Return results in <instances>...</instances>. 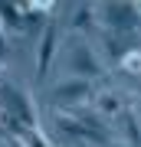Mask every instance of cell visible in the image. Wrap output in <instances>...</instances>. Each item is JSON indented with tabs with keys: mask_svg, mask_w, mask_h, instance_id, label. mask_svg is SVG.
<instances>
[{
	"mask_svg": "<svg viewBox=\"0 0 141 147\" xmlns=\"http://www.w3.org/2000/svg\"><path fill=\"white\" fill-rule=\"evenodd\" d=\"M99 23H102V30H112V33H131L141 23L138 0H102Z\"/></svg>",
	"mask_w": 141,
	"mask_h": 147,
	"instance_id": "obj_1",
	"label": "cell"
},
{
	"mask_svg": "<svg viewBox=\"0 0 141 147\" xmlns=\"http://www.w3.org/2000/svg\"><path fill=\"white\" fill-rule=\"evenodd\" d=\"M95 98V88H92V79H82V75H72V79L59 82L52 88V105L56 108H76V105H92Z\"/></svg>",
	"mask_w": 141,
	"mask_h": 147,
	"instance_id": "obj_2",
	"label": "cell"
},
{
	"mask_svg": "<svg viewBox=\"0 0 141 147\" xmlns=\"http://www.w3.org/2000/svg\"><path fill=\"white\" fill-rule=\"evenodd\" d=\"M52 124H56V131L59 134H66L69 141H89V144H102V147H108L112 141L105 134H99V131H92L89 124H82L76 115H69V111H59L56 108V115H52Z\"/></svg>",
	"mask_w": 141,
	"mask_h": 147,
	"instance_id": "obj_3",
	"label": "cell"
},
{
	"mask_svg": "<svg viewBox=\"0 0 141 147\" xmlns=\"http://www.w3.org/2000/svg\"><path fill=\"white\" fill-rule=\"evenodd\" d=\"M0 108H7L13 118H20L23 124H40L36 111H33V101L26 98L23 92H16L10 82H0Z\"/></svg>",
	"mask_w": 141,
	"mask_h": 147,
	"instance_id": "obj_4",
	"label": "cell"
},
{
	"mask_svg": "<svg viewBox=\"0 0 141 147\" xmlns=\"http://www.w3.org/2000/svg\"><path fill=\"white\" fill-rule=\"evenodd\" d=\"M69 56H72V59H69V72H72V75H82V79H99L102 69H105L102 59L95 56L85 42H76V46L69 49Z\"/></svg>",
	"mask_w": 141,
	"mask_h": 147,
	"instance_id": "obj_5",
	"label": "cell"
},
{
	"mask_svg": "<svg viewBox=\"0 0 141 147\" xmlns=\"http://www.w3.org/2000/svg\"><path fill=\"white\" fill-rule=\"evenodd\" d=\"M56 42H59V30H56V23H46V30H43V36H40V49H36V79H46V69L52 65Z\"/></svg>",
	"mask_w": 141,
	"mask_h": 147,
	"instance_id": "obj_6",
	"label": "cell"
},
{
	"mask_svg": "<svg viewBox=\"0 0 141 147\" xmlns=\"http://www.w3.org/2000/svg\"><path fill=\"white\" fill-rule=\"evenodd\" d=\"M92 105L99 108V115H102V118H118L121 111L128 108V98H125L118 88H102V92H95Z\"/></svg>",
	"mask_w": 141,
	"mask_h": 147,
	"instance_id": "obj_7",
	"label": "cell"
},
{
	"mask_svg": "<svg viewBox=\"0 0 141 147\" xmlns=\"http://www.w3.org/2000/svg\"><path fill=\"white\" fill-rule=\"evenodd\" d=\"M69 30L79 33V36H89V33L99 30V10H95L92 3H79L76 13L69 16Z\"/></svg>",
	"mask_w": 141,
	"mask_h": 147,
	"instance_id": "obj_8",
	"label": "cell"
},
{
	"mask_svg": "<svg viewBox=\"0 0 141 147\" xmlns=\"http://www.w3.org/2000/svg\"><path fill=\"white\" fill-rule=\"evenodd\" d=\"M115 121H118V134L125 137L131 147H141V118L135 115V111H131V108H125Z\"/></svg>",
	"mask_w": 141,
	"mask_h": 147,
	"instance_id": "obj_9",
	"label": "cell"
},
{
	"mask_svg": "<svg viewBox=\"0 0 141 147\" xmlns=\"http://www.w3.org/2000/svg\"><path fill=\"white\" fill-rule=\"evenodd\" d=\"M23 10L16 7V0H0V26H3L7 33H20L23 26Z\"/></svg>",
	"mask_w": 141,
	"mask_h": 147,
	"instance_id": "obj_10",
	"label": "cell"
},
{
	"mask_svg": "<svg viewBox=\"0 0 141 147\" xmlns=\"http://www.w3.org/2000/svg\"><path fill=\"white\" fill-rule=\"evenodd\" d=\"M121 69H125L128 75H141V49H125V56H121Z\"/></svg>",
	"mask_w": 141,
	"mask_h": 147,
	"instance_id": "obj_11",
	"label": "cell"
},
{
	"mask_svg": "<svg viewBox=\"0 0 141 147\" xmlns=\"http://www.w3.org/2000/svg\"><path fill=\"white\" fill-rule=\"evenodd\" d=\"M26 3H30V10L46 13V10H52V7H56V0H26Z\"/></svg>",
	"mask_w": 141,
	"mask_h": 147,
	"instance_id": "obj_12",
	"label": "cell"
},
{
	"mask_svg": "<svg viewBox=\"0 0 141 147\" xmlns=\"http://www.w3.org/2000/svg\"><path fill=\"white\" fill-rule=\"evenodd\" d=\"M3 56H7V30L0 26V59H3Z\"/></svg>",
	"mask_w": 141,
	"mask_h": 147,
	"instance_id": "obj_13",
	"label": "cell"
},
{
	"mask_svg": "<svg viewBox=\"0 0 141 147\" xmlns=\"http://www.w3.org/2000/svg\"><path fill=\"white\" fill-rule=\"evenodd\" d=\"M10 141H13V147H23V144H20V141H16V137H10Z\"/></svg>",
	"mask_w": 141,
	"mask_h": 147,
	"instance_id": "obj_14",
	"label": "cell"
},
{
	"mask_svg": "<svg viewBox=\"0 0 141 147\" xmlns=\"http://www.w3.org/2000/svg\"><path fill=\"white\" fill-rule=\"evenodd\" d=\"M108 147H121V144H115V141H112V144H108ZM128 147H131V144H128Z\"/></svg>",
	"mask_w": 141,
	"mask_h": 147,
	"instance_id": "obj_15",
	"label": "cell"
},
{
	"mask_svg": "<svg viewBox=\"0 0 141 147\" xmlns=\"http://www.w3.org/2000/svg\"><path fill=\"white\" fill-rule=\"evenodd\" d=\"M138 7H141V0H138Z\"/></svg>",
	"mask_w": 141,
	"mask_h": 147,
	"instance_id": "obj_16",
	"label": "cell"
}]
</instances>
